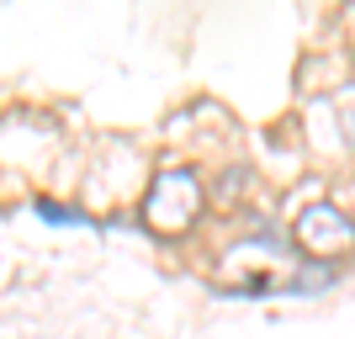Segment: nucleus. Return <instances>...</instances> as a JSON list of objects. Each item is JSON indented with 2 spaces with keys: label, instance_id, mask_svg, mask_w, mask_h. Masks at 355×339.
I'll return each mask as SVG.
<instances>
[{
  "label": "nucleus",
  "instance_id": "obj_1",
  "mask_svg": "<svg viewBox=\"0 0 355 339\" xmlns=\"http://www.w3.org/2000/svg\"><path fill=\"white\" fill-rule=\"evenodd\" d=\"M144 218L159 228V234H186L196 218H202V180L191 170H159L154 186H148Z\"/></svg>",
  "mask_w": 355,
  "mask_h": 339
},
{
  "label": "nucleus",
  "instance_id": "obj_2",
  "mask_svg": "<svg viewBox=\"0 0 355 339\" xmlns=\"http://www.w3.org/2000/svg\"><path fill=\"white\" fill-rule=\"evenodd\" d=\"M297 238L313 250V260H334V250H345V238H350V223L334 207H308L297 218Z\"/></svg>",
  "mask_w": 355,
  "mask_h": 339
},
{
  "label": "nucleus",
  "instance_id": "obj_3",
  "mask_svg": "<svg viewBox=\"0 0 355 339\" xmlns=\"http://www.w3.org/2000/svg\"><path fill=\"white\" fill-rule=\"evenodd\" d=\"M340 281V260H308L302 276H292V292H318V286H334Z\"/></svg>",
  "mask_w": 355,
  "mask_h": 339
},
{
  "label": "nucleus",
  "instance_id": "obj_4",
  "mask_svg": "<svg viewBox=\"0 0 355 339\" xmlns=\"http://www.w3.org/2000/svg\"><path fill=\"white\" fill-rule=\"evenodd\" d=\"M37 218H48V223H85V212H74V207H59V202H48V196H37Z\"/></svg>",
  "mask_w": 355,
  "mask_h": 339
}]
</instances>
